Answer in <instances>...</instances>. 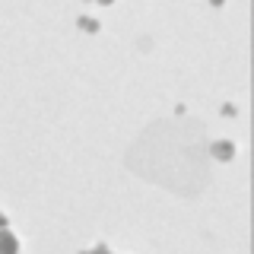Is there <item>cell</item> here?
Returning <instances> with one entry per match:
<instances>
[{
  "label": "cell",
  "instance_id": "6da1fadb",
  "mask_svg": "<svg viewBox=\"0 0 254 254\" xmlns=\"http://www.w3.org/2000/svg\"><path fill=\"white\" fill-rule=\"evenodd\" d=\"M102 3H111V0H102Z\"/></svg>",
  "mask_w": 254,
  "mask_h": 254
}]
</instances>
